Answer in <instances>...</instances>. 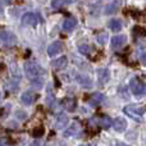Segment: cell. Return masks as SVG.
Here are the masks:
<instances>
[{
    "label": "cell",
    "instance_id": "6da1fadb",
    "mask_svg": "<svg viewBox=\"0 0 146 146\" xmlns=\"http://www.w3.org/2000/svg\"><path fill=\"white\" fill-rule=\"evenodd\" d=\"M25 72H26L27 78L31 80L32 82H36L37 80H41V76H42V73H44L42 68L36 63H26Z\"/></svg>",
    "mask_w": 146,
    "mask_h": 146
},
{
    "label": "cell",
    "instance_id": "7a4b0ae2",
    "mask_svg": "<svg viewBox=\"0 0 146 146\" xmlns=\"http://www.w3.org/2000/svg\"><path fill=\"white\" fill-rule=\"evenodd\" d=\"M124 114L128 115L129 118H132L136 122H142V115H144V108L139 105H127L123 109Z\"/></svg>",
    "mask_w": 146,
    "mask_h": 146
},
{
    "label": "cell",
    "instance_id": "3957f363",
    "mask_svg": "<svg viewBox=\"0 0 146 146\" xmlns=\"http://www.w3.org/2000/svg\"><path fill=\"white\" fill-rule=\"evenodd\" d=\"M129 88H131L132 94L136 96L146 95V83L139 78H132L129 82Z\"/></svg>",
    "mask_w": 146,
    "mask_h": 146
},
{
    "label": "cell",
    "instance_id": "277c9868",
    "mask_svg": "<svg viewBox=\"0 0 146 146\" xmlns=\"http://www.w3.org/2000/svg\"><path fill=\"white\" fill-rule=\"evenodd\" d=\"M0 41L7 48H13L17 44V36L10 31H1L0 32Z\"/></svg>",
    "mask_w": 146,
    "mask_h": 146
},
{
    "label": "cell",
    "instance_id": "5b68a950",
    "mask_svg": "<svg viewBox=\"0 0 146 146\" xmlns=\"http://www.w3.org/2000/svg\"><path fill=\"white\" fill-rule=\"evenodd\" d=\"M40 23V17L35 13H25L22 15V25L26 27H36V26Z\"/></svg>",
    "mask_w": 146,
    "mask_h": 146
},
{
    "label": "cell",
    "instance_id": "8992f818",
    "mask_svg": "<svg viewBox=\"0 0 146 146\" xmlns=\"http://www.w3.org/2000/svg\"><path fill=\"white\" fill-rule=\"evenodd\" d=\"M48 55L49 56H56L58 54H60L63 51V44L60 41H54L53 44L48 46Z\"/></svg>",
    "mask_w": 146,
    "mask_h": 146
},
{
    "label": "cell",
    "instance_id": "52a82bcc",
    "mask_svg": "<svg viewBox=\"0 0 146 146\" xmlns=\"http://www.w3.org/2000/svg\"><path fill=\"white\" fill-rule=\"evenodd\" d=\"M76 27H77V21L72 17L66 18L64 22H63V25H62V28H63L64 32H72Z\"/></svg>",
    "mask_w": 146,
    "mask_h": 146
},
{
    "label": "cell",
    "instance_id": "ba28073f",
    "mask_svg": "<svg viewBox=\"0 0 146 146\" xmlns=\"http://www.w3.org/2000/svg\"><path fill=\"white\" fill-rule=\"evenodd\" d=\"M127 41V36L126 35H117V36H113L111 38V48L113 49H118L121 46H123Z\"/></svg>",
    "mask_w": 146,
    "mask_h": 146
},
{
    "label": "cell",
    "instance_id": "9c48e42d",
    "mask_svg": "<svg viewBox=\"0 0 146 146\" xmlns=\"http://www.w3.org/2000/svg\"><path fill=\"white\" fill-rule=\"evenodd\" d=\"M68 122H69V119H68V117L66 115V114H58V117H56V121H55V128H58V129H63V128H66L67 126H68Z\"/></svg>",
    "mask_w": 146,
    "mask_h": 146
},
{
    "label": "cell",
    "instance_id": "30bf717a",
    "mask_svg": "<svg viewBox=\"0 0 146 146\" xmlns=\"http://www.w3.org/2000/svg\"><path fill=\"white\" fill-rule=\"evenodd\" d=\"M113 127L117 132H124L127 128V122L124 118H115L113 121Z\"/></svg>",
    "mask_w": 146,
    "mask_h": 146
},
{
    "label": "cell",
    "instance_id": "8fae6325",
    "mask_svg": "<svg viewBox=\"0 0 146 146\" xmlns=\"http://www.w3.org/2000/svg\"><path fill=\"white\" fill-rule=\"evenodd\" d=\"M67 66H68V58H67V56H59L58 59H55V60L53 62V67L55 69H58V71L64 69Z\"/></svg>",
    "mask_w": 146,
    "mask_h": 146
},
{
    "label": "cell",
    "instance_id": "7c38bea8",
    "mask_svg": "<svg viewBox=\"0 0 146 146\" xmlns=\"http://www.w3.org/2000/svg\"><path fill=\"white\" fill-rule=\"evenodd\" d=\"M21 100H22V103L25 104V105H31V104L35 103L36 96H35V94L27 91V92H23L22 95H21Z\"/></svg>",
    "mask_w": 146,
    "mask_h": 146
},
{
    "label": "cell",
    "instance_id": "4fadbf2b",
    "mask_svg": "<svg viewBox=\"0 0 146 146\" xmlns=\"http://www.w3.org/2000/svg\"><path fill=\"white\" fill-rule=\"evenodd\" d=\"M62 106L67 109L68 111H74L76 110V100L73 98H66L62 100Z\"/></svg>",
    "mask_w": 146,
    "mask_h": 146
},
{
    "label": "cell",
    "instance_id": "5bb4252c",
    "mask_svg": "<svg viewBox=\"0 0 146 146\" xmlns=\"http://www.w3.org/2000/svg\"><path fill=\"white\" fill-rule=\"evenodd\" d=\"M104 101V95L100 92H96V94H92V95L90 96V99H88V103L91 104V105H99V104H101Z\"/></svg>",
    "mask_w": 146,
    "mask_h": 146
},
{
    "label": "cell",
    "instance_id": "9a60e30c",
    "mask_svg": "<svg viewBox=\"0 0 146 146\" xmlns=\"http://www.w3.org/2000/svg\"><path fill=\"white\" fill-rule=\"evenodd\" d=\"M122 27H123V23H122L121 19H110L109 21V28H110L113 32H119V31L122 30Z\"/></svg>",
    "mask_w": 146,
    "mask_h": 146
},
{
    "label": "cell",
    "instance_id": "2e32d148",
    "mask_svg": "<svg viewBox=\"0 0 146 146\" xmlns=\"http://www.w3.org/2000/svg\"><path fill=\"white\" fill-rule=\"evenodd\" d=\"M98 76H99V82L101 85L106 83L109 81V77H110V73H109L108 69H99L98 71Z\"/></svg>",
    "mask_w": 146,
    "mask_h": 146
},
{
    "label": "cell",
    "instance_id": "e0dca14e",
    "mask_svg": "<svg viewBox=\"0 0 146 146\" xmlns=\"http://www.w3.org/2000/svg\"><path fill=\"white\" fill-rule=\"evenodd\" d=\"M99 124H100L103 128H109V127L111 126V119L106 115H103V117H100V119H99Z\"/></svg>",
    "mask_w": 146,
    "mask_h": 146
},
{
    "label": "cell",
    "instance_id": "ac0fdd59",
    "mask_svg": "<svg viewBox=\"0 0 146 146\" xmlns=\"http://www.w3.org/2000/svg\"><path fill=\"white\" fill-rule=\"evenodd\" d=\"M77 82L80 83L81 86H83V87H88V86L91 85V80L88 77H86V76H77Z\"/></svg>",
    "mask_w": 146,
    "mask_h": 146
},
{
    "label": "cell",
    "instance_id": "d6986e66",
    "mask_svg": "<svg viewBox=\"0 0 146 146\" xmlns=\"http://www.w3.org/2000/svg\"><path fill=\"white\" fill-rule=\"evenodd\" d=\"M78 51H80L81 54H83V55H88V54H91V51H92V46L87 45V44H82V45L78 46Z\"/></svg>",
    "mask_w": 146,
    "mask_h": 146
},
{
    "label": "cell",
    "instance_id": "ffe728a7",
    "mask_svg": "<svg viewBox=\"0 0 146 146\" xmlns=\"http://www.w3.org/2000/svg\"><path fill=\"white\" fill-rule=\"evenodd\" d=\"M118 5H119V0H114L113 3L108 4V7H106V9H105V13H108V14L114 13L117 9H118Z\"/></svg>",
    "mask_w": 146,
    "mask_h": 146
},
{
    "label": "cell",
    "instance_id": "44dd1931",
    "mask_svg": "<svg viewBox=\"0 0 146 146\" xmlns=\"http://www.w3.org/2000/svg\"><path fill=\"white\" fill-rule=\"evenodd\" d=\"M64 3H66V0H53V3H51V7H53V9H62L64 5Z\"/></svg>",
    "mask_w": 146,
    "mask_h": 146
},
{
    "label": "cell",
    "instance_id": "7402d4cb",
    "mask_svg": "<svg viewBox=\"0 0 146 146\" xmlns=\"http://www.w3.org/2000/svg\"><path fill=\"white\" fill-rule=\"evenodd\" d=\"M46 96H48V98H46V103H48V105H51L55 99H54V94H53V91H51L50 88H49L48 92H46Z\"/></svg>",
    "mask_w": 146,
    "mask_h": 146
},
{
    "label": "cell",
    "instance_id": "603a6c76",
    "mask_svg": "<svg viewBox=\"0 0 146 146\" xmlns=\"http://www.w3.org/2000/svg\"><path fill=\"white\" fill-rule=\"evenodd\" d=\"M42 135H44V128H42V127H38V129L36 128L35 131H33V136L37 137V139H38V137H41Z\"/></svg>",
    "mask_w": 146,
    "mask_h": 146
},
{
    "label": "cell",
    "instance_id": "cb8c5ba5",
    "mask_svg": "<svg viewBox=\"0 0 146 146\" xmlns=\"http://www.w3.org/2000/svg\"><path fill=\"white\" fill-rule=\"evenodd\" d=\"M106 40H108V36H106L105 33H103V35L98 36V41H99V44H101V45H104V44L106 42Z\"/></svg>",
    "mask_w": 146,
    "mask_h": 146
},
{
    "label": "cell",
    "instance_id": "d4e9b609",
    "mask_svg": "<svg viewBox=\"0 0 146 146\" xmlns=\"http://www.w3.org/2000/svg\"><path fill=\"white\" fill-rule=\"evenodd\" d=\"M141 62H142V64H144V66H146V53H142L141 54Z\"/></svg>",
    "mask_w": 146,
    "mask_h": 146
},
{
    "label": "cell",
    "instance_id": "484cf974",
    "mask_svg": "<svg viewBox=\"0 0 146 146\" xmlns=\"http://www.w3.org/2000/svg\"><path fill=\"white\" fill-rule=\"evenodd\" d=\"M28 146H40V141H38V140H35V141H33L32 144L28 145Z\"/></svg>",
    "mask_w": 146,
    "mask_h": 146
},
{
    "label": "cell",
    "instance_id": "4316f807",
    "mask_svg": "<svg viewBox=\"0 0 146 146\" xmlns=\"http://www.w3.org/2000/svg\"><path fill=\"white\" fill-rule=\"evenodd\" d=\"M0 146H10V145L8 144L5 140H1V141H0Z\"/></svg>",
    "mask_w": 146,
    "mask_h": 146
},
{
    "label": "cell",
    "instance_id": "83f0119b",
    "mask_svg": "<svg viewBox=\"0 0 146 146\" xmlns=\"http://www.w3.org/2000/svg\"><path fill=\"white\" fill-rule=\"evenodd\" d=\"M115 146H129V145H126L123 142H115Z\"/></svg>",
    "mask_w": 146,
    "mask_h": 146
},
{
    "label": "cell",
    "instance_id": "f1b7e54d",
    "mask_svg": "<svg viewBox=\"0 0 146 146\" xmlns=\"http://www.w3.org/2000/svg\"><path fill=\"white\" fill-rule=\"evenodd\" d=\"M1 15H3V7L0 5V18H1Z\"/></svg>",
    "mask_w": 146,
    "mask_h": 146
},
{
    "label": "cell",
    "instance_id": "f546056e",
    "mask_svg": "<svg viewBox=\"0 0 146 146\" xmlns=\"http://www.w3.org/2000/svg\"><path fill=\"white\" fill-rule=\"evenodd\" d=\"M67 3H74V1H77V0H66Z\"/></svg>",
    "mask_w": 146,
    "mask_h": 146
},
{
    "label": "cell",
    "instance_id": "4dcf8cb0",
    "mask_svg": "<svg viewBox=\"0 0 146 146\" xmlns=\"http://www.w3.org/2000/svg\"><path fill=\"white\" fill-rule=\"evenodd\" d=\"M80 146H90V145H80Z\"/></svg>",
    "mask_w": 146,
    "mask_h": 146
},
{
    "label": "cell",
    "instance_id": "1f68e13d",
    "mask_svg": "<svg viewBox=\"0 0 146 146\" xmlns=\"http://www.w3.org/2000/svg\"><path fill=\"white\" fill-rule=\"evenodd\" d=\"M5 1H7V3H10V0H5Z\"/></svg>",
    "mask_w": 146,
    "mask_h": 146
}]
</instances>
